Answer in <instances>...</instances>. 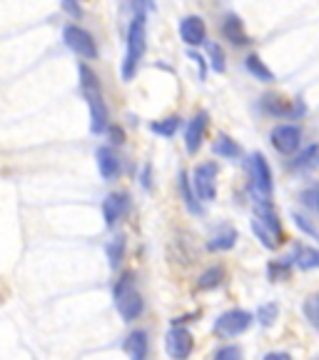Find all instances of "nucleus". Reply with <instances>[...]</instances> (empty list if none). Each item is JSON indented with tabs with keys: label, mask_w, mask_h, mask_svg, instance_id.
Returning <instances> with one entry per match:
<instances>
[{
	"label": "nucleus",
	"mask_w": 319,
	"mask_h": 360,
	"mask_svg": "<svg viewBox=\"0 0 319 360\" xmlns=\"http://www.w3.org/2000/svg\"><path fill=\"white\" fill-rule=\"evenodd\" d=\"M80 88H83V96L90 108V133H107V128H110V110H107L105 96H102L100 80H97V75L85 63L80 65Z\"/></svg>",
	"instance_id": "2"
},
{
	"label": "nucleus",
	"mask_w": 319,
	"mask_h": 360,
	"mask_svg": "<svg viewBox=\"0 0 319 360\" xmlns=\"http://www.w3.org/2000/svg\"><path fill=\"white\" fill-rule=\"evenodd\" d=\"M62 43H65L75 56L85 58V60H95V58L100 56V53H97L95 38H93L85 28L75 25V22H70V25L62 28Z\"/></svg>",
	"instance_id": "7"
},
{
	"label": "nucleus",
	"mask_w": 319,
	"mask_h": 360,
	"mask_svg": "<svg viewBox=\"0 0 319 360\" xmlns=\"http://www.w3.org/2000/svg\"><path fill=\"white\" fill-rule=\"evenodd\" d=\"M262 105L269 115H277V118H292V115H304V103L302 101H287V98L272 96L262 98Z\"/></svg>",
	"instance_id": "14"
},
{
	"label": "nucleus",
	"mask_w": 319,
	"mask_h": 360,
	"mask_svg": "<svg viewBox=\"0 0 319 360\" xmlns=\"http://www.w3.org/2000/svg\"><path fill=\"white\" fill-rule=\"evenodd\" d=\"M317 210H319V208H317Z\"/></svg>",
	"instance_id": "40"
},
{
	"label": "nucleus",
	"mask_w": 319,
	"mask_h": 360,
	"mask_svg": "<svg viewBox=\"0 0 319 360\" xmlns=\"http://www.w3.org/2000/svg\"><path fill=\"white\" fill-rule=\"evenodd\" d=\"M212 153L219 158H227V160H235V158L242 155V148L240 143L227 138V135H217V141L212 143Z\"/></svg>",
	"instance_id": "24"
},
{
	"label": "nucleus",
	"mask_w": 319,
	"mask_h": 360,
	"mask_svg": "<svg viewBox=\"0 0 319 360\" xmlns=\"http://www.w3.org/2000/svg\"><path fill=\"white\" fill-rule=\"evenodd\" d=\"M302 202H304V205H314V208H319V188L304 191L302 193Z\"/></svg>",
	"instance_id": "35"
},
{
	"label": "nucleus",
	"mask_w": 319,
	"mask_h": 360,
	"mask_svg": "<svg viewBox=\"0 0 319 360\" xmlns=\"http://www.w3.org/2000/svg\"><path fill=\"white\" fill-rule=\"evenodd\" d=\"M292 263L297 265L299 270H317L319 268V248L297 243V245H294V253H292Z\"/></svg>",
	"instance_id": "18"
},
{
	"label": "nucleus",
	"mask_w": 319,
	"mask_h": 360,
	"mask_svg": "<svg viewBox=\"0 0 319 360\" xmlns=\"http://www.w3.org/2000/svg\"><path fill=\"white\" fill-rule=\"evenodd\" d=\"M247 173H250V191L252 198L267 200L275 191V180H272V168H269L267 158L262 153H250L247 158Z\"/></svg>",
	"instance_id": "4"
},
{
	"label": "nucleus",
	"mask_w": 319,
	"mask_h": 360,
	"mask_svg": "<svg viewBox=\"0 0 319 360\" xmlns=\"http://www.w3.org/2000/svg\"><path fill=\"white\" fill-rule=\"evenodd\" d=\"M190 60H195L197 65H200V78H205V60H202V56H197V53H190Z\"/></svg>",
	"instance_id": "39"
},
{
	"label": "nucleus",
	"mask_w": 319,
	"mask_h": 360,
	"mask_svg": "<svg viewBox=\"0 0 319 360\" xmlns=\"http://www.w3.org/2000/svg\"><path fill=\"white\" fill-rule=\"evenodd\" d=\"M252 208H254V223H257L259 228H264V231L282 245V225H280V218H277L275 208L269 205V200L252 198Z\"/></svg>",
	"instance_id": "10"
},
{
	"label": "nucleus",
	"mask_w": 319,
	"mask_h": 360,
	"mask_svg": "<svg viewBox=\"0 0 319 360\" xmlns=\"http://www.w3.org/2000/svg\"><path fill=\"white\" fill-rule=\"evenodd\" d=\"M245 68H247V73L254 75L259 83H272V80H275V73H272V70L264 65L262 58L254 56V53H250V56L245 58Z\"/></svg>",
	"instance_id": "23"
},
{
	"label": "nucleus",
	"mask_w": 319,
	"mask_h": 360,
	"mask_svg": "<svg viewBox=\"0 0 319 360\" xmlns=\"http://www.w3.org/2000/svg\"><path fill=\"white\" fill-rule=\"evenodd\" d=\"M112 298L118 305V313L123 315L125 323L137 321L142 313H145V300L137 290H135V276L133 273H125L120 276V281L112 288Z\"/></svg>",
	"instance_id": "3"
},
{
	"label": "nucleus",
	"mask_w": 319,
	"mask_h": 360,
	"mask_svg": "<svg viewBox=\"0 0 319 360\" xmlns=\"http://www.w3.org/2000/svg\"><path fill=\"white\" fill-rule=\"evenodd\" d=\"M152 6H135V15L128 25V48H125V60H123V68H120V75L123 80H133L135 73H137V65H140L142 56L147 51V18L142 11H147Z\"/></svg>",
	"instance_id": "1"
},
{
	"label": "nucleus",
	"mask_w": 319,
	"mask_h": 360,
	"mask_svg": "<svg viewBox=\"0 0 319 360\" xmlns=\"http://www.w3.org/2000/svg\"><path fill=\"white\" fill-rule=\"evenodd\" d=\"M277 315H280V305L277 303H264L257 308V313H254V321L259 323V326H272V323L277 321Z\"/></svg>",
	"instance_id": "30"
},
{
	"label": "nucleus",
	"mask_w": 319,
	"mask_h": 360,
	"mask_svg": "<svg viewBox=\"0 0 319 360\" xmlns=\"http://www.w3.org/2000/svg\"><path fill=\"white\" fill-rule=\"evenodd\" d=\"M292 218H294V225H297L299 231H302V233H307V236H312L314 240H319V233L314 231V225L309 223V220L304 218V215H299V213H292Z\"/></svg>",
	"instance_id": "33"
},
{
	"label": "nucleus",
	"mask_w": 319,
	"mask_h": 360,
	"mask_svg": "<svg viewBox=\"0 0 319 360\" xmlns=\"http://www.w3.org/2000/svg\"><path fill=\"white\" fill-rule=\"evenodd\" d=\"M208 125H210L208 112H197L195 118L187 123V128H185V150L190 153V155H195V153L202 148V143H205V133H208Z\"/></svg>",
	"instance_id": "13"
},
{
	"label": "nucleus",
	"mask_w": 319,
	"mask_h": 360,
	"mask_svg": "<svg viewBox=\"0 0 319 360\" xmlns=\"http://www.w3.org/2000/svg\"><path fill=\"white\" fill-rule=\"evenodd\" d=\"M262 360H292L290 353H285V350H275V353H267Z\"/></svg>",
	"instance_id": "38"
},
{
	"label": "nucleus",
	"mask_w": 319,
	"mask_h": 360,
	"mask_svg": "<svg viewBox=\"0 0 319 360\" xmlns=\"http://www.w3.org/2000/svg\"><path fill=\"white\" fill-rule=\"evenodd\" d=\"M205 48H208V58H210V65H212L215 73H224V51H222V45L215 43V40H208L205 43Z\"/></svg>",
	"instance_id": "29"
},
{
	"label": "nucleus",
	"mask_w": 319,
	"mask_h": 360,
	"mask_svg": "<svg viewBox=\"0 0 319 360\" xmlns=\"http://www.w3.org/2000/svg\"><path fill=\"white\" fill-rule=\"evenodd\" d=\"M62 11L70 13V15H75V18L83 15V8H80L78 3H75V0H65V3H62Z\"/></svg>",
	"instance_id": "37"
},
{
	"label": "nucleus",
	"mask_w": 319,
	"mask_h": 360,
	"mask_svg": "<svg viewBox=\"0 0 319 360\" xmlns=\"http://www.w3.org/2000/svg\"><path fill=\"white\" fill-rule=\"evenodd\" d=\"M292 268H294L292 258L272 260V263L267 265V278H269L272 283H282V281H287V278L292 276Z\"/></svg>",
	"instance_id": "25"
},
{
	"label": "nucleus",
	"mask_w": 319,
	"mask_h": 360,
	"mask_svg": "<svg viewBox=\"0 0 319 360\" xmlns=\"http://www.w3.org/2000/svg\"><path fill=\"white\" fill-rule=\"evenodd\" d=\"M302 315H304V321H307L314 330H319V292H314V295H309V298L304 300Z\"/></svg>",
	"instance_id": "28"
},
{
	"label": "nucleus",
	"mask_w": 319,
	"mask_h": 360,
	"mask_svg": "<svg viewBox=\"0 0 319 360\" xmlns=\"http://www.w3.org/2000/svg\"><path fill=\"white\" fill-rule=\"evenodd\" d=\"M269 143L282 155H294L302 146V128L297 123H280L269 133Z\"/></svg>",
	"instance_id": "8"
},
{
	"label": "nucleus",
	"mask_w": 319,
	"mask_h": 360,
	"mask_svg": "<svg viewBox=\"0 0 319 360\" xmlns=\"http://www.w3.org/2000/svg\"><path fill=\"white\" fill-rule=\"evenodd\" d=\"M179 38L182 43L197 48V45L208 43V25L200 15H187L179 20Z\"/></svg>",
	"instance_id": "12"
},
{
	"label": "nucleus",
	"mask_w": 319,
	"mask_h": 360,
	"mask_svg": "<svg viewBox=\"0 0 319 360\" xmlns=\"http://www.w3.org/2000/svg\"><path fill=\"white\" fill-rule=\"evenodd\" d=\"M224 281V268L222 265H212L210 270H205L200 276V281H197V288L200 290H215V288H219Z\"/></svg>",
	"instance_id": "26"
},
{
	"label": "nucleus",
	"mask_w": 319,
	"mask_h": 360,
	"mask_svg": "<svg viewBox=\"0 0 319 360\" xmlns=\"http://www.w3.org/2000/svg\"><path fill=\"white\" fill-rule=\"evenodd\" d=\"M252 231H254V236L259 238V243H262L264 248H269V250H275V248H280V243H277L275 238L269 236V233L264 231V228H259L257 223H252Z\"/></svg>",
	"instance_id": "32"
},
{
	"label": "nucleus",
	"mask_w": 319,
	"mask_h": 360,
	"mask_svg": "<svg viewBox=\"0 0 319 360\" xmlns=\"http://www.w3.org/2000/svg\"><path fill=\"white\" fill-rule=\"evenodd\" d=\"M217 173L219 165L215 160L200 163L192 170V188H195L200 202H212L217 198Z\"/></svg>",
	"instance_id": "6"
},
{
	"label": "nucleus",
	"mask_w": 319,
	"mask_h": 360,
	"mask_svg": "<svg viewBox=\"0 0 319 360\" xmlns=\"http://www.w3.org/2000/svg\"><path fill=\"white\" fill-rule=\"evenodd\" d=\"M254 323V315L250 310H242V308H232V310H224L219 315L217 321H215L212 330L215 335L219 338H237L242 333L250 330V326Z\"/></svg>",
	"instance_id": "5"
},
{
	"label": "nucleus",
	"mask_w": 319,
	"mask_h": 360,
	"mask_svg": "<svg viewBox=\"0 0 319 360\" xmlns=\"http://www.w3.org/2000/svg\"><path fill=\"white\" fill-rule=\"evenodd\" d=\"M290 168L292 170H312L319 168V143H312L309 148L299 150L297 155L290 160Z\"/></svg>",
	"instance_id": "22"
},
{
	"label": "nucleus",
	"mask_w": 319,
	"mask_h": 360,
	"mask_svg": "<svg viewBox=\"0 0 319 360\" xmlns=\"http://www.w3.org/2000/svg\"><path fill=\"white\" fill-rule=\"evenodd\" d=\"M179 128V118L177 115H170V118H163V120H155L150 123V133L160 135V138H172Z\"/></svg>",
	"instance_id": "27"
},
{
	"label": "nucleus",
	"mask_w": 319,
	"mask_h": 360,
	"mask_svg": "<svg viewBox=\"0 0 319 360\" xmlns=\"http://www.w3.org/2000/svg\"><path fill=\"white\" fill-rule=\"evenodd\" d=\"M237 231L232 228L230 223H222L217 228V231L210 236V240H208V250L210 253H224V250H232L235 248V243H237Z\"/></svg>",
	"instance_id": "16"
},
{
	"label": "nucleus",
	"mask_w": 319,
	"mask_h": 360,
	"mask_svg": "<svg viewBox=\"0 0 319 360\" xmlns=\"http://www.w3.org/2000/svg\"><path fill=\"white\" fill-rule=\"evenodd\" d=\"M195 348V338L187 328L182 326H172L165 335V350L172 360H187Z\"/></svg>",
	"instance_id": "9"
},
{
	"label": "nucleus",
	"mask_w": 319,
	"mask_h": 360,
	"mask_svg": "<svg viewBox=\"0 0 319 360\" xmlns=\"http://www.w3.org/2000/svg\"><path fill=\"white\" fill-rule=\"evenodd\" d=\"M140 186L145 188V191H150V188H152V168H150V163H147V165H142Z\"/></svg>",
	"instance_id": "36"
},
{
	"label": "nucleus",
	"mask_w": 319,
	"mask_h": 360,
	"mask_svg": "<svg viewBox=\"0 0 319 360\" xmlns=\"http://www.w3.org/2000/svg\"><path fill=\"white\" fill-rule=\"evenodd\" d=\"M125 250H128V240H125L123 233H118V236H112L110 240H107L105 255H107V265H110L112 270H118L120 265H123Z\"/></svg>",
	"instance_id": "21"
},
{
	"label": "nucleus",
	"mask_w": 319,
	"mask_h": 360,
	"mask_svg": "<svg viewBox=\"0 0 319 360\" xmlns=\"http://www.w3.org/2000/svg\"><path fill=\"white\" fill-rule=\"evenodd\" d=\"M125 353L130 360H147L150 355V335L145 330H133L125 338Z\"/></svg>",
	"instance_id": "17"
},
{
	"label": "nucleus",
	"mask_w": 319,
	"mask_h": 360,
	"mask_svg": "<svg viewBox=\"0 0 319 360\" xmlns=\"http://www.w3.org/2000/svg\"><path fill=\"white\" fill-rule=\"evenodd\" d=\"M107 138H110L112 146H123V143H125V130L118 128V125H110V128H107Z\"/></svg>",
	"instance_id": "34"
},
{
	"label": "nucleus",
	"mask_w": 319,
	"mask_h": 360,
	"mask_svg": "<svg viewBox=\"0 0 319 360\" xmlns=\"http://www.w3.org/2000/svg\"><path fill=\"white\" fill-rule=\"evenodd\" d=\"M212 360H242V348L237 343H224L212 353Z\"/></svg>",
	"instance_id": "31"
},
{
	"label": "nucleus",
	"mask_w": 319,
	"mask_h": 360,
	"mask_svg": "<svg viewBox=\"0 0 319 360\" xmlns=\"http://www.w3.org/2000/svg\"><path fill=\"white\" fill-rule=\"evenodd\" d=\"M95 158H97V170H100L102 180L112 183V180L120 178V173H123V163H120V158L115 155V150H112L110 146L97 148Z\"/></svg>",
	"instance_id": "15"
},
{
	"label": "nucleus",
	"mask_w": 319,
	"mask_h": 360,
	"mask_svg": "<svg viewBox=\"0 0 319 360\" xmlns=\"http://www.w3.org/2000/svg\"><path fill=\"white\" fill-rule=\"evenodd\" d=\"M222 35L227 40H230L232 45H247L250 43V38H247L245 33V25H242V20L235 15V13H230V15H224V22H222Z\"/></svg>",
	"instance_id": "19"
},
{
	"label": "nucleus",
	"mask_w": 319,
	"mask_h": 360,
	"mask_svg": "<svg viewBox=\"0 0 319 360\" xmlns=\"http://www.w3.org/2000/svg\"><path fill=\"white\" fill-rule=\"evenodd\" d=\"M177 180H179V195H182L185 208L190 210L192 215H202V210H205V208H202V202H200V198H197L195 188L190 186V178H187L185 170H179Z\"/></svg>",
	"instance_id": "20"
},
{
	"label": "nucleus",
	"mask_w": 319,
	"mask_h": 360,
	"mask_svg": "<svg viewBox=\"0 0 319 360\" xmlns=\"http://www.w3.org/2000/svg\"><path fill=\"white\" fill-rule=\"evenodd\" d=\"M128 210H130V193H125V191L110 193V195L102 200V220H105L107 228L118 225L120 220L128 215Z\"/></svg>",
	"instance_id": "11"
}]
</instances>
